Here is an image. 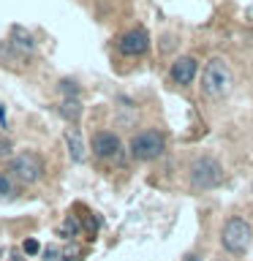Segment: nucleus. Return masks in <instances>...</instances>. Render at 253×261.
I'll list each match as a JSON object with an SVG mask.
<instances>
[{
    "label": "nucleus",
    "mask_w": 253,
    "mask_h": 261,
    "mask_svg": "<svg viewBox=\"0 0 253 261\" xmlns=\"http://www.w3.org/2000/svg\"><path fill=\"white\" fill-rule=\"evenodd\" d=\"M201 87L210 98H223L229 93V87H232V71H229V65L220 60V57H212V60L204 65Z\"/></svg>",
    "instance_id": "obj_1"
},
{
    "label": "nucleus",
    "mask_w": 253,
    "mask_h": 261,
    "mask_svg": "<svg viewBox=\"0 0 253 261\" xmlns=\"http://www.w3.org/2000/svg\"><path fill=\"white\" fill-rule=\"evenodd\" d=\"M220 242L229 253L234 256H242L250 245V226L245 223L242 218H229L226 226H223V234H220Z\"/></svg>",
    "instance_id": "obj_2"
},
{
    "label": "nucleus",
    "mask_w": 253,
    "mask_h": 261,
    "mask_svg": "<svg viewBox=\"0 0 253 261\" xmlns=\"http://www.w3.org/2000/svg\"><path fill=\"white\" fill-rule=\"evenodd\" d=\"M191 179L196 188L207 191V188H218L223 182V169L215 158H196L191 166Z\"/></svg>",
    "instance_id": "obj_3"
},
{
    "label": "nucleus",
    "mask_w": 253,
    "mask_h": 261,
    "mask_svg": "<svg viewBox=\"0 0 253 261\" xmlns=\"http://www.w3.org/2000/svg\"><path fill=\"white\" fill-rule=\"evenodd\" d=\"M163 147H166V139H163L161 130H144V134L134 136L131 152H134V158H139V161H153L163 152Z\"/></svg>",
    "instance_id": "obj_4"
},
{
    "label": "nucleus",
    "mask_w": 253,
    "mask_h": 261,
    "mask_svg": "<svg viewBox=\"0 0 253 261\" xmlns=\"http://www.w3.org/2000/svg\"><path fill=\"white\" fill-rule=\"evenodd\" d=\"M8 169H11V174L16 179H22V182H38V179L44 177V163H41V158L33 152H22V155H16V158H11Z\"/></svg>",
    "instance_id": "obj_5"
},
{
    "label": "nucleus",
    "mask_w": 253,
    "mask_h": 261,
    "mask_svg": "<svg viewBox=\"0 0 253 261\" xmlns=\"http://www.w3.org/2000/svg\"><path fill=\"white\" fill-rule=\"evenodd\" d=\"M147 49H150V36H147L144 28H134L120 38V52L122 55L134 57V55H144Z\"/></svg>",
    "instance_id": "obj_6"
},
{
    "label": "nucleus",
    "mask_w": 253,
    "mask_h": 261,
    "mask_svg": "<svg viewBox=\"0 0 253 261\" xmlns=\"http://www.w3.org/2000/svg\"><path fill=\"white\" fill-rule=\"evenodd\" d=\"M93 152L98 158H114L120 152V139L112 130H101V134L93 136Z\"/></svg>",
    "instance_id": "obj_7"
},
{
    "label": "nucleus",
    "mask_w": 253,
    "mask_h": 261,
    "mask_svg": "<svg viewBox=\"0 0 253 261\" xmlns=\"http://www.w3.org/2000/svg\"><path fill=\"white\" fill-rule=\"evenodd\" d=\"M196 71H199V65H196L193 57H177L174 65H171V76H174V82H180V85L193 82Z\"/></svg>",
    "instance_id": "obj_8"
},
{
    "label": "nucleus",
    "mask_w": 253,
    "mask_h": 261,
    "mask_svg": "<svg viewBox=\"0 0 253 261\" xmlns=\"http://www.w3.org/2000/svg\"><path fill=\"white\" fill-rule=\"evenodd\" d=\"M11 46L19 49L22 55H30L33 49H36V41H33V36H30L28 30L16 24V28H11Z\"/></svg>",
    "instance_id": "obj_9"
},
{
    "label": "nucleus",
    "mask_w": 253,
    "mask_h": 261,
    "mask_svg": "<svg viewBox=\"0 0 253 261\" xmlns=\"http://www.w3.org/2000/svg\"><path fill=\"white\" fill-rule=\"evenodd\" d=\"M65 142H68V152H71V158L77 161V163H82L85 161V142H82V134L79 130H68L65 134Z\"/></svg>",
    "instance_id": "obj_10"
},
{
    "label": "nucleus",
    "mask_w": 253,
    "mask_h": 261,
    "mask_svg": "<svg viewBox=\"0 0 253 261\" xmlns=\"http://www.w3.org/2000/svg\"><path fill=\"white\" fill-rule=\"evenodd\" d=\"M16 193H19V188H16V179H11V174H6V171H0V201L14 199Z\"/></svg>",
    "instance_id": "obj_11"
},
{
    "label": "nucleus",
    "mask_w": 253,
    "mask_h": 261,
    "mask_svg": "<svg viewBox=\"0 0 253 261\" xmlns=\"http://www.w3.org/2000/svg\"><path fill=\"white\" fill-rule=\"evenodd\" d=\"M60 114L65 120H79L82 117V103L77 101V98H65V101L60 103Z\"/></svg>",
    "instance_id": "obj_12"
},
{
    "label": "nucleus",
    "mask_w": 253,
    "mask_h": 261,
    "mask_svg": "<svg viewBox=\"0 0 253 261\" xmlns=\"http://www.w3.org/2000/svg\"><path fill=\"white\" fill-rule=\"evenodd\" d=\"M77 231H79V226H77V220H73V218H68V220H65V226L60 228V234H63V237H73Z\"/></svg>",
    "instance_id": "obj_13"
},
{
    "label": "nucleus",
    "mask_w": 253,
    "mask_h": 261,
    "mask_svg": "<svg viewBox=\"0 0 253 261\" xmlns=\"http://www.w3.org/2000/svg\"><path fill=\"white\" fill-rule=\"evenodd\" d=\"M60 90H63V93L68 95V98H77V93H79V87L73 85V82H68V79H63V82H60Z\"/></svg>",
    "instance_id": "obj_14"
},
{
    "label": "nucleus",
    "mask_w": 253,
    "mask_h": 261,
    "mask_svg": "<svg viewBox=\"0 0 253 261\" xmlns=\"http://www.w3.org/2000/svg\"><path fill=\"white\" fill-rule=\"evenodd\" d=\"M22 250L28 253V256H36V253L41 250V245H38V240H24V245H22Z\"/></svg>",
    "instance_id": "obj_15"
},
{
    "label": "nucleus",
    "mask_w": 253,
    "mask_h": 261,
    "mask_svg": "<svg viewBox=\"0 0 253 261\" xmlns=\"http://www.w3.org/2000/svg\"><path fill=\"white\" fill-rule=\"evenodd\" d=\"M0 158H11V142L0 139Z\"/></svg>",
    "instance_id": "obj_16"
},
{
    "label": "nucleus",
    "mask_w": 253,
    "mask_h": 261,
    "mask_svg": "<svg viewBox=\"0 0 253 261\" xmlns=\"http://www.w3.org/2000/svg\"><path fill=\"white\" fill-rule=\"evenodd\" d=\"M44 256H46V261H57V250H55V248H49Z\"/></svg>",
    "instance_id": "obj_17"
},
{
    "label": "nucleus",
    "mask_w": 253,
    "mask_h": 261,
    "mask_svg": "<svg viewBox=\"0 0 253 261\" xmlns=\"http://www.w3.org/2000/svg\"><path fill=\"white\" fill-rule=\"evenodd\" d=\"M0 125H3V128L8 125V120H6V114H3V103H0Z\"/></svg>",
    "instance_id": "obj_18"
},
{
    "label": "nucleus",
    "mask_w": 253,
    "mask_h": 261,
    "mask_svg": "<svg viewBox=\"0 0 253 261\" xmlns=\"http://www.w3.org/2000/svg\"><path fill=\"white\" fill-rule=\"evenodd\" d=\"M185 261H201V258H196V256H185Z\"/></svg>",
    "instance_id": "obj_19"
}]
</instances>
